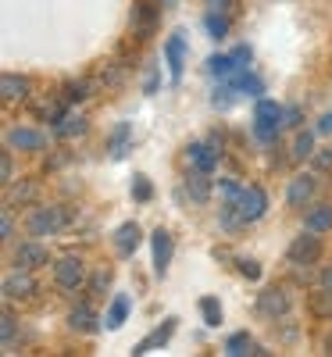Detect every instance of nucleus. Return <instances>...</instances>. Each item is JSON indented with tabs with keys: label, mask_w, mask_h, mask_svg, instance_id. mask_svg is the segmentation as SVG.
Wrapping results in <instances>:
<instances>
[{
	"label": "nucleus",
	"mask_w": 332,
	"mask_h": 357,
	"mask_svg": "<svg viewBox=\"0 0 332 357\" xmlns=\"http://www.w3.org/2000/svg\"><path fill=\"white\" fill-rule=\"evenodd\" d=\"M282 111L286 107H279L276 100H257V107H254V136L264 139V143L276 139L279 129H286L282 126Z\"/></svg>",
	"instance_id": "1"
},
{
	"label": "nucleus",
	"mask_w": 332,
	"mask_h": 357,
	"mask_svg": "<svg viewBox=\"0 0 332 357\" xmlns=\"http://www.w3.org/2000/svg\"><path fill=\"white\" fill-rule=\"evenodd\" d=\"M286 257H289V264H300V268H308V264H318V257H322V240H318V232H315V229L300 232L296 240L289 243Z\"/></svg>",
	"instance_id": "2"
},
{
	"label": "nucleus",
	"mask_w": 332,
	"mask_h": 357,
	"mask_svg": "<svg viewBox=\"0 0 332 357\" xmlns=\"http://www.w3.org/2000/svg\"><path fill=\"white\" fill-rule=\"evenodd\" d=\"M161 0H136L133 4V36L136 40H150L158 29V18H161Z\"/></svg>",
	"instance_id": "3"
},
{
	"label": "nucleus",
	"mask_w": 332,
	"mask_h": 357,
	"mask_svg": "<svg viewBox=\"0 0 332 357\" xmlns=\"http://www.w3.org/2000/svg\"><path fill=\"white\" fill-rule=\"evenodd\" d=\"M68 222V215L61 211V207H36L33 215H29V232L33 236H50V232H57Z\"/></svg>",
	"instance_id": "4"
},
{
	"label": "nucleus",
	"mask_w": 332,
	"mask_h": 357,
	"mask_svg": "<svg viewBox=\"0 0 332 357\" xmlns=\"http://www.w3.org/2000/svg\"><path fill=\"white\" fill-rule=\"evenodd\" d=\"M289 307H293V301L282 286H268L257 293V311L268 318H282V314H289Z\"/></svg>",
	"instance_id": "5"
},
{
	"label": "nucleus",
	"mask_w": 332,
	"mask_h": 357,
	"mask_svg": "<svg viewBox=\"0 0 332 357\" xmlns=\"http://www.w3.org/2000/svg\"><path fill=\"white\" fill-rule=\"evenodd\" d=\"M165 61H168L172 82L183 79V65H186V33L183 29H175V33L165 40Z\"/></svg>",
	"instance_id": "6"
},
{
	"label": "nucleus",
	"mask_w": 332,
	"mask_h": 357,
	"mask_svg": "<svg viewBox=\"0 0 332 357\" xmlns=\"http://www.w3.org/2000/svg\"><path fill=\"white\" fill-rule=\"evenodd\" d=\"M54 279H57V286L61 289H79L82 282H86V264L79 261V257H61L54 264Z\"/></svg>",
	"instance_id": "7"
},
{
	"label": "nucleus",
	"mask_w": 332,
	"mask_h": 357,
	"mask_svg": "<svg viewBox=\"0 0 332 357\" xmlns=\"http://www.w3.org/2000/svg\"><path fill=\"white\" fill-rule=\"evenodd\" d=\"M36 293V279L25 272V268H18V272H11L4 279V301H25V296Z\"/></svg>",
	"instance_id": "8"
},
{
	"label": "nucleus",
	"mask_w": 332,
	"mask_h": 357,
	"mask_svg": "<svg viewBox=\"0 0 332 357\" xmlns=\"http://www.w3.org/2000/svg\"><path fill=\"white\" fill-rule=\"evenodd\" d=\"M154 272L158 275H165L168 272V264H172V250H175V243H172V232L168 229H154Z\"/></svg>",
	"instance_id": "9"
},
{
	"label": "nucleus",
	"mask_w": 332,
	"mask_h": 357,
	"mask_svg": "<svg viewBox=\"0 0 332 357\" xmlns=\"http://www.w3.org/2000/svg\"><path fill=\"white\" fill-rule=\"evenodd\" d=\"M15 264L25 268V272H36V268L47 264V247H43V243H18V250H15Z\"/></svg>",
	"instance_id": "10"
},
{
	"label": "nucleus",
	"mask_w": 332,
	"mask_h": 357,
	"mask_svg": "<svg viewBox=\"0 0 332 357\" xmlns=\"http://www.w3.org/2000/svg\"><path fill=\"white\" fill-rule=\"evenodd\" d=\"M47 136L36 129H11L8 132V146H18V151H43Z\"/></svg>",
	"instance_id": "11"
},
{
	"label": "nucleus",
	"mask_w": 332,
	"mask_h": 357,
	"mask_svg": "<svg viewBox=\"0 0 332 357\" xmlns=\"http://www.w3.org/2000/svg\"><path fill=\"white\" fill-rule=\"evenodd\" d=\"M172 333H175V318H168V321L161 325V329H154V333H150L146 340H139V343L133 347V354H136V357H143V354H150V350H154V347H161V343H168V340H172Z\"/></svg>",
	"instance_id": "12"
},
{
	"label": "nucleus",
	"mask_w": 332,
	"mask_h": 357,
	"mask_svg": "<svg viewBox=\"0 0 332 357\" xmlns=\"http://www.w3.org/2000/svg\"><path fill=\"white\" fill-rule=\"evenodd\" d=\"M186 193H190L193 204H207V200H211V178H207V172H200V168L190 172V178H186Z\"/></svg>",
	"instance_id": "13"
},
{
	"label": "nucleus",
	"mask_w": 332,
	"mask_h": 357,
	"mask_svg": "<svg viewBox=\"0 0 332 357\" xmlns=\"http://www.w3.org/2000/svg\"><path fill=\"white\" fill-rule=\"evenodd\" d=\"M114 247H118V254H133L136 247H139V225L136 222H126V225H118V232H114Z\"/></svg>",
	"instance_id": "14"
},
{
	"label": "nucleus",
	"mask_w": 332,
	"mask_h": 357,
	"mask_svg": "<svg viewBox=\"0 0 332 357\" xmlns=\"http://www.w3.org/2000/svg\"><path fill=\"white\" fill-rule=\"evenodd\" d=\"M311 197H315V178H311V175H300V178H293V183H289V193H286V200H289L293 207L308 204Z\"/></svg>",
	"instance_id": "15"
},
{
	"label": "nucleus",
	"mask_w": 332,
	"mask_h": 357,
	"mask_svg": "<svg viewBox=\"0 0 332 357\" xmlns=\"http://www.w3.org/2000/svg\"><path fill=\"white\" fill-rule=\"evenodd\" d=\"M190 161H193V168H200V172H211L218 165V151H211L207 143H190Z\"/></svg>",
	"instance_id": "16"
},
{
	"label": "nucleus",
	"mask_w": 332,
	"mask_h": 357,
	"mask_svg": "<svg viewBox=\"0 0 332 357\" xmlns=\"http://www.w3.org/2000/svg\"><path fill=\"white\" fill-rule=\"evenodd\" d=\"M0 93H4V100L29 97V79L25 75H4V79H0Z\"/></svg>",
	"instance_id": "17"
},
{
	"label": "nucleus",
	"mask_w": 332,
	"mask_h": 357,
	"mask_svg": "<svg viewBox=\"0 0 332 357\" xmlns=\"http://www.w3.org/2000/svg\"><path fill=\"white\" fill-rule=\"evenodd\" d=\"M229 82H232V89H236V93H247V97H257V93H264V82H261L257 75H250L247 68L239 72V75H232Z\"/></svg>",
	"instance_id": "18"
},
{
	"label": "nucleus",
	"mask_w": 332,
	"mask_h": 357,
	"mask_svg": "<svg viewBox=\"0 0 332 357\" xmlns=\"http://www.w3.org/2000/svg\"><path fill=\"white\" fill-rule=\"evenodd\" d=\"M126 314H129V296H114L111 307H107V314H104V325H107V329H122Z\"/></svg>",
	"instance_id": "19"
},
{
	"label": "nucleus",
	"mask_w": 332,
	"mask_h": 357,
	"mask_svg": "<svg viewBox=\"0 0 332 357\" xmlns=\"http://www.w3.org/2000/svg\"><path fill=\"white\" fill-rule=\"evenodd\" d=\"M207 72L218 75V79H232L239 68H236V61H232V54H215V57H207Z\"/></svg>",
	"instance_id": "20"
},
{
	"label": "nucleus",
	"mask_w": 332,
	"mask_h": 357,
	"mask_svg": "<svg viewBox=\"0 0 332 357\" xmlns=\"http://www.w3.org/2000/svg\"><path fill=\"white\" fill-rule=\"evenodd\" d=\"M308 229L315 232H329L332 229V204H318L308 211Z\"/></svg>",
	"instance_id": "21"
},
{
	"label": "nucleus",
	"mask_w": 332,
	"mask_h": 357,
	"mask_svg": "<svg viewBox=\"0 0 332 357\" xmlns=\"http://www.w3.org/2000/svg\"><path fill=\"white\" fill-rule=\"evenodd\" d=\"M68 325H72V329H79V333H93L97 329V318H93V311H89L86 304H79V307H72Z\"/></svg>",
	"instance_id": "22"
},
{
	"label": "nucleus",
	"mask_w": 332,
	"mask_h": 357,
	"mask_svg": "<svg viewBox=\"0 0 332 357\" xmlns=\"http://www.w3.org/2000/svg\"><path fill=\"white\" fill-rule=\"evenodd\" d=\"M254 350H257V347H254L250 333H236V336L225 340V354H229V357H243V354H254Z\"/></svg>",
	"instance_id": "23"
},
{
	"label": "nucleus",
	"mask_w": 332,
	"mask_h": 357,
	"mask_svg": "<svg viewBox=\"0 0 332 357\" xmlns=\"http://www.w3.org/2000/svg\"><path fill=\"white\" fill-rule=\"evenodd\" d=\"M200 314H204V325H211V329L222 325V304L215 301V296H204L200 301Z\"/></svg>",
	"instance_id": "24"
},
{
	"label": "nucleus",
	"mask_w": 332,
	"mask_h": 357,
	"mask_svg": "<svg viewBox=\"0 0 332 357\" xmlns=\"http://www.w3.org/2000/svg\"><path fill=\"white\" fill-rule=\"evenodd\" d=\"M204 29H207L215 40H222V36H229V18H225L222 11H211V15L204 18Z\"/></svg>",
	"instance_id": "25"
},
{
	"label": "nucleus",
	"mask_w": 332,
	"mask_h": 357,
	"mask_svg": "<svg viewBox=\"0 0 332 357\" xmlns=\"http://www.w3.org/2000/svg\"><path fill=\"white\" fill-rule=\"evenodd\" d=\"M311 311H315L318 318H332V293H329V289L311 293Z\"/></svg>",
	"instance_id": "26"
},
{
	"label": "nucleus",
	"mask_w": 332,
	"mask_h": 357,
	"mask_svg": "<svg viewBox=\"0 0 332 357\" xmlns=\"http://www.w3.org/2000/svg\"><path fill=\"white\" fill-rule=\"evenodd\" d=\"M311 154H315V136H311V132H300V136L293 139V158L304 161V158H311Z\"/></svg>",
	"instance_id": "27"
},
{
	"label": "nucleus",
	"mask_w": 332,
	"mask_h": 357,
	"mask_svg": "<svg viewBox=\"0 0 332 357\" xmlns=\"http://www.w3.org/2000/svg\"><path fill=\"white\" fill-rule=\"evenodd\" d=\"M82 129H86V118H79V114H65L61 122H57V136H72V132L79 136Z\"/></svg>",
	"instance_id": "28"
},
{
	"label": "nucleus",
	"mask_w": 332,
	"mask_h": 357,
	"mask_svg": "<svg viewBox=\"0 0 332 357\" xmlns=\"http://www.w3.org/2000/svg\"><path fill=\"white\" fill-rule=\"evenodd\" d=\"M126 139H129V126L122 122V126H118V129L111 132V158H122V154H126V151H122Z\"/></svg>",
	"instance_id": "29"
},
{
	"label": "nucleus",
	"mask_w": 332,
	"mask_h": 357,
	"mask_svg": "<svg viewBox=\"0 0 332 357\" xmlns=\"http://www.w3.org/2000/svg\"><path fill=\"white\" fill-rule=\"evenodd\" d=\"M0 336H4V350L15 343V314L4 311V318H0Z\"/></svg>",
	"instance_id": "30"
},
{
	"label": "nucleus",
	"mask_w": 332,
	"mask_h": 357,
	"mask_svg": "<svg viewBox=\"0 0 332 357\" xmlns=\"http://www.w3.org/2000/svg\"><path fill=\"white\" fill-rule=\"evenodd\" d=\"M239 275H247L250 282H254V279H261V264H257V261H250V257H239Z\"/></svg>",
	"instance_id": "31"
},
{
	"label": "nucleus",
	"mask_w": 332,
	"mask_h": 357,
	"mask_svg": "<svg viewBox=\"0 0 332 357\" xmlns=\"http://www.w3.org/2000/svg\"><path fill=\"white\" fill-rule=\"evenodd\" d=\"M133 197L143 204V200H150V183H146V175H136L133 178Z\"/></svg>",
	"instance_id": "32"
},
{
	"label": "nucleus",
	"mask_w": 332,
	"mask_h": 357,
	"mask_svg": "<svg viewBox=\"0 0 332 357\" xmlns=\"http://www.w3.org/2000/svg\"><path fill=\"white\" fill-rule=\"evenodd\" d=\"M311 161H315L318 172H332V146H329V151H315Z\"/></svg>",
	"instance_id": "33"
},
{
	"label": "nucleus",
	"mask_w": 332,
	"mask_h": 357,
	"mask_svg": "<svg viewBox=\"0 0 332 357\" xmlns=\"http://www.w3.org/2000/svg\"><path fill=\"white\" fill-rule=\"evenodd\" d=\"M300 122H304V111H300V107H286V111H282V126H286V129H296Z\"/></svg>",
	"instance_id": "34"
},
{
	"label": "nucleus",
	"mask_w": 332,
	"mask_h": 357,
	"mask_svg": "<svg viewBox=\"0 0 332 357\" xmlns=\"http://www.w3.org/2000/svg\"><path fill=\"white\" fill-rule=\"evenodd\" d=\"M232 61H236L239 72H243V68L250 65V47H236V50H232Z\"/></svg>",
	"instance_id": "35"
},
{
	"label": "nucleus",
	"mask_w": 332,
	"mask_h": 357,
	"mask_svg": "<svg viewBox=\"0 0 332 357\" xmlns=\"http://www.w3.org/2000/svg\"><path fill=\"white\" fill-rule=\"evenodd\" d=\"M0 175H4V183H11L15 178V168H11V154L4 151V158H0Z\"/></svg>",
	"instance_id": "36"
},
{
	"label": "nucleus",
	"mask_w": 332,
	"mask_h": 357,
	"mask_svg": "<svg viewBox=\"0 0 332 357\" xmlns=\"http://www.w3.org/2000/svg\"><path fill=\"white\" fill-rule=\"evenodd\" d=\"M82 97H86V86H82V82L65 89V100H68V104H72V100H82Z\"/></svg>",
	"instance_id": "37"
},
{
	"label": "nucleus",
	"mask_w": 332,
	"mask_h": 357,
	"mask_svg": "<svg viewBox=\"0 0 332 357\" xmlns=\"http://www.w3.org/2000/svg\"><path fill=\"white\" fill-rule=\"evenodd\" d=\"M318 132L332 136V111H325V114H322V122H318Z\"/></svg>",
	"instance_id": "38"
},
{
	"label": "nucleus",
	"mask_w": 332,
	"mask_h": 357,
	"mask_svg": "<svg viewBox=\"0 0 332 357\" xmlns=\"http://www.w3.org/2000/svg\"><path fill=\"white\" fill-rule=\"evenodd\" d=\"M0 236H4V240H11V236H15V225H11L8 215H4V222H0Z\"/></svg>",
	"instance_id": "39"
},
{
	"label": "nucleus",
	"mask_w": 332,
	"mask_h": 357,
	"mask_svg": "<svg viewBox=\"0 0 332 357\" xmlns=\"http://www.w3.org/2000/svg\"><path fill=\"white\" fill-rule=\"evenodd\" d=\"M207 4L215 8V11H229V8H232V0H207Z\"/></svg>",
	"instance_id": "40"
},
{
	"label": "nucleus",
	"mask_w": 332,
	"mask_h": 357,
	"mask_svg": "<svg viewBox=\"0 0 332 357\" xmlns=\"http://www.w3.org/2000/svg\"><path fill=\"white\" fill-rule=\"evenodd\" d=\"M322 289L332 293V268H325V272H322Z\"/></svg>",
	"instance_id": "41"
},
{
	"label": "nucleus",
	"mask_w": 332,
	"mask_h": 357,
	"mask_svg": "<svg viewBox=\"0 0 332 357\" xmlns=\"http://www.w3.org/2000/svg\"><path fill=\"white\" fill-rule=\"evenodd\" d=\"M107 282H111V275H107V272H100V275H97V279H93V289H104V286H107Z\"/></svg>",
	"instance_id": "42"
},
{
	"label": "nucleus",
	"mask_w": 332,
	"mask_h": 357,
	"mask_svg": "<svg viewBox=\"0 0 332 357\" xmlns=\"http://www.w3.org/2000/svg\"><path fill=\"white\" fill-rule=\"evenodd\" d=\"M325 354H332V333L325 336Z\"/></svg>",
	"instance_id": "43"
},
{
	"label": "nucleus",
	"mask_w": 332,
	"mask_h": 357,
	"mask_svg": "<svg viewBox=\"0 0 332 357\" xmlns=\"http://www.w3.org/2000/svg\"><path fill=\"white\" fill-rule=\"evenodd\" d=\"M168 4H172V0H168Z\"/></svg>",
	"instance_id": "44"
}]
</instances>
